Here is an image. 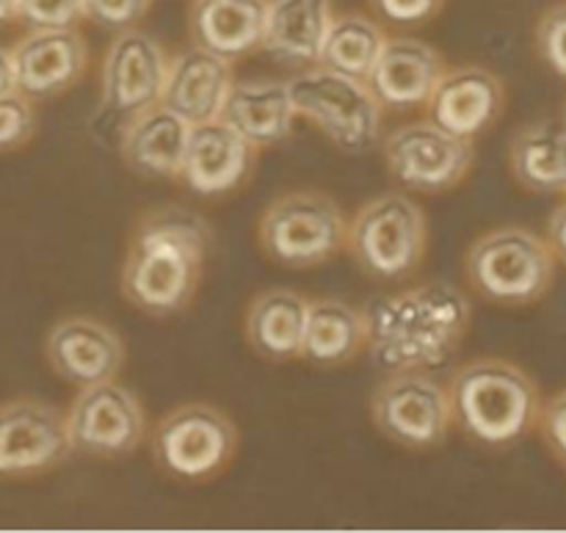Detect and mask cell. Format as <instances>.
Segmentation results:
<instances>
[{"mask_svg": "<svg viewBox=\"0 0 566 533\" xmlns=\"http://www.w3.org/2000/svg\"><path fill=\"white\" fill-rule=\"evenodd\" d=\"M213 241L208 221L180 205L142 213L122 260V296L153 318L186 313L197 299Z\"/></svg>", "mask_w": 566, "mask_h": 533, "instance_id": "1", "label": "cell"}, {"mask_svg": "<svg viewBox=\"0 0 566 533\" xmlns=\"http://www.w3.org/2000/svg\"><path fill=\"white\" fill-rule=\"evenodd\" d=\"M368 354L381 374L392 370H440L468 337L473 307L451 282H423L387 293L365 307Z\"/></svg>", "mask_w": 566, "mask_h": 533, "instance_id": "2", "label": "cell"}, {"mask_svg": "<svg viewBox=\"0 0 566 533\" xmlns=\"http://www.w3.org/2000/svg\"><path fill=\"white\" fill-rule=\"evenodd\" d=\"M446 385L453 429L475 446L503 451L536 431L542 393L520 365L497 357L473 359L459 365Z\"/></svg>", "mask_w": 566, "mask_h": 533, "instance_id": "3", "label": "cell"}, {"mask_svg": "<svg viewBox=\"0 0 566 533\" xmlns=\"http://www.w3.org/2000/svg\"><path fill=\"white\" fill-rule=\"evenodd\" d=\"M551 243L525 227L506 224L484 232L464 252L470 291L497 307H528L542 302L556 280Z\"/></svg>", "mask_w": 566, "mask_h": 533, "instance_id": "4", "label": "cell"}, {"mask_svg": "<svg viewBox=\"0 0 566 533\" xmlns=\"http://www.w3.org/2000/svg\"><path fill=\"white\" fill-rule=\"evenodd\" d=\"M429 221L423 208L401 191L368 199L346 227V252L374 282H403L423 265Z\"/></svg>", "mask_w": 566, "mask_h": 533, "instance_id": "5", "label": "cell"}, {"mask_svg": "<svg viewBox=\"0 0 566 533\" xmlns=\"http://www.w3.org/2000/svg\"><path fill=\"white\" fill-rule=\"evenodd\" d=\"M287 88L298 119L318 127L340 153L365 155L381 142L385 111L365 81L310 66L296 72Z\"/></svg>", "mask_w": 566, "mask_h": 533, "instance_id": "6", "label": "cell"}, {"mask_svg": "<svg viewBox=\"0 0 566 533\" xmlns=\"http://www.w3.org/2000/svg\"><path fill=\"white\" fill-rule=\"evenodd\" d=\"M348 219L324 191H291L263 210L258 238L263 252L285 269H315L346 249Z\"/></svg>", "mask_w": 566, "mask_h": 533, "instance_id": "7", "label": "cell"}, {"mask_svg": "<svg viewBox=\"0 0 566 533\" xmlns=\"http://www.w3.org/2000/svg\"><path fill=\"white\" fill-rule=\"evenodd\" d=\"M149 451L160 473L182 484H205L230 468L238 429L213 404H182L155 424Z\"/></svg>", "mask_w": 566, "mask_h": 533, "instance_id": "8", "label": "cell"}, {"mask_svg": "<svg viewBox=\"0 0 566 533\" xmlns=\"http://www.w3.org/2000/svg\"><path fill=\"white\" fill-rule=\"evenodd\" d=\"M374 426L407 451H429L453 429L451 396L434 370H392L370 398Z\"/></svg>", "mask_w": 566, "mask_h": 533, "instance_id": "9", "label": "cell"}, {"mask_svg": "<svg viewBox=\"0 0 566 533\" xmlns=\"http://www.w3.org/2000/svg\"><path fill=\"white\" fill-rule=\"evenodd\" d=\"M385 166L415 194H446L464 182L475 160L473 138L453 136L431 119L409 122L381 138Z\"/></svg>", "mask_w": 566, "mask_h": 533, "instance_id": "10", "label": "cell"}, {"mask_svg": "<svg viewBox=\"0 0 566 533\" xmlns=\"http://www.w3.org/2000/svg\"><path fill=\"white\" fill-rule=\"evenodd\" d=\"M72 453L94 459H125L147 440V412L133 390L116 379L77 387L66 409Z\"/></svg>", "mask_w": 566, "mask_h": 533, "instance_id": "11", "label": "cell"}, {"mask_svg": "<svg viewBox=\"0 0 566 533\" xmlns=\"http://www.w3.org/2000/svg\"><path fill=\"white\" fill-rule=\"evenodd\" d=\"M169 55L149 33L138 28L119 31L105 48L99 66V103L103 114L125 125L164 97Z\"/></svg>", "mask_w": 566, "mask_h": 533, "instance_id": "12", "label": "cell"}, {"mask_svg": "<svg viewBox=\"0 0 566 533\" xmlns=\"http://www.w3.org/2000/svg\"><path fill=\"white\" fill-rule=\"evenodd\" d=\"M66 415L39 398L0 404V479H36L70 459Z\"/></svg>", "mask_w": 566, "mask_h": 533, "instance_id": "13", "label": "cell"}, {"mask_svg": "<svg viewBox=\"0 0 566 533\" xmlns=\"http://www.w3.org/2000/svg\"><path fill=\"white\" fill-rule=\"evenodd\" d=\"M14 86L33 103L70 92L88 70V44L77 28L28 31L11 48Z\"/></svg>", "mask_w": 566, "mask_h": 533, "instance_id": "14", "label": "cell"}, {"mask_svg": "<svg viewBox=\"0 0 566 533\" xmlns=\"http://www.w3.org/2000/svg\"><path fill=\"white\" fill-rule=\"evenodd\" d=\"M254 166L258 149L227 122L213 119L191 125L177 180L193 197H227L247 186Z\"/></svg>", "mask_w": 566, "mask_h": 533, "instance_id": "15", "label": "cell"}, {"mask_svg": "<svg viewBox=\"0 0 566 533\" xmlns=\"http://www.w3.org/2000/svg\"><path fill=\"white\" fill-rule=\"evenodd\" d=\"M44 359L55 376L75 387L116 379L125 365V343L92 315H70L44 337Z\"/></svg>", "mask_w": 566, "mask_h": 533, "instance_id": "16", "label": "cell"}, {"mask_svg": "<svg viewBox=\"0 0 566 533\" xmlns=\"http://www.w3.org/2000/svg\"><path fill=\"white\" fill-rule=\"evenodd\" d=\"M446 70V55L429 42L412 36H387L385 50L365 83L385 114H409L426 111Z\"/></svg>", "mask_w": 566, "mask_h": 533, "instance_id": "17", "label": "cell"}, {"mask_svg": "<svg viewBox=\"0 0 566 533\" xmlns=\"http://www.w3.org/2000/svg\"><path fill=\"white\" fill-rule=\"evenodd\" d=\"M506 108V83L481 64L448 66L437 83L426 114L442 130L473 138L490 130Z\"/></svg>", "mask_w": 566, "mask_h": 533, "instance_id": "18", "label": "cell"}, {"mask_svg": "<svg viewBox=\"0 0 566 533\" xmlns=\"http://www.w3.org/2000/svg\"><path fill=\"white\" fill-rule=\"evenodd\" d=\"M232 83H235L232 61L191 44L169 59L160 103L182 116L188 125H202L219 119Z\"/></svg>", "mask_w": 566, "mask_h": 533, "instance_id": "19", "label": "cell"}, {"mask_svg": "<svg viewBox=\"0 0 566 533\" xmlns=\"http://www.w3.org/2000/svg\"><path fill=\"white\" fill-rule=\"evenodd\" d=\"M332 20V0H269L260 50L287 70L318 66Z\"/></svg>", "mask_w": 566, "mask_h": 533, "instance_id": "20", "label": "cell"}, {"mask_svg": "<svg viewBox=\"0 0 566 533\" xmlns=\"http://www.w3.org/2000/svg\"><path fill=\"white\" fill-rule=\"evenodd\" d=\"M188 133H191V125L182 116L166 108L164 103L153 105L149 111L122 125V164L133 175L147 177V180H169V177L177 180L182 155H186Z\"/></svg>", "mask_w": 566, "mask_h": 533, "instance_id": "21", "label": "cell"}, {"mask_svg": "<svg viewBox=\"0 0 566 533\" xmlns=\"http://www.w3.org/2000/svg\"><path fill=\"white\" fill-rule=\"evenodd\" d=\"M269 0H193L188 36L197 48L227 61H241L263 48Z\"/></svg>", "mask_w": 566, "mask_h": 533, "instance_id": "22", "label": "cell"}, {"mask_svg": "<svg viewBox=\"0 0 566 533\" xmlns=\"http://www.w3.org/2000/svg\"><path fill=\"white\" fill-rule=\"evenodd\" d=\"M219 119L263 153L293 136L298 116L287 81H235Z\"/></svg>", "mask_w": 566, "mask_h": 533, "instance_id": "23", "label": "cell"}, {"mask_svg": "<svg viewBox=\"0 0 566 533\" xmlns=\"http://www.w3.org/2000/svg\"><path fill=\"white\" fill-rule=\"evenodd\" d=\"M310 299L291 288H269L249 302L243 335L254 354L271 363L302 359Z\"/></svg>", "mask_w": 566, "mask_h": 533, "instance_id": "24", "label": "cell"}, {"mask_svg": "<svg viewBox=\"0 0 566 533\" xmlns=\"http://www.w3.org/2000/svg\"><path fill=\"white\" fill-rule=\"evenodd\" d=\"M368 346V313L343 299H310L302 359L318 368L354 363Z\"/></svg>", "mask_w": 566, "mask_h": 533, "instance_id": "25", "label": "cell"}, {"mask_svg": "<svg viewBox=\"0 0 566 533\" xmlns=\"http://www.w3.org/2000/svg\"><path fill=\"white\" fill-rule=\"evenodd\" d=\"M509 171L531 194L566 197V119H539L509 142Z\"/></svg>", "mask_w": 566, "mask_h": 533, "instance_id": "26", "label": "cell"}, {"mask_svg": "<svg viewBox=\"0 0 566 533\" xmlns=\"http://www.w3.org/2000/svg\"><path fill=\"white\" fill-rule=\"evenodd\" d=\"M387 44V31L365 14H335L321 48L318 66L368 81Z\"/></svg>", "mask_w": 566, "mask_h": 533, "instance_id": "27", "label": "cell"}, {"mask_svg": "<svg viewBox=\"0 0 566 533\" xmlns=\"http://www.w3.org/2000/svg\"><path fill=\"white\" fill-rule=\"evenodd\" d=\"M39 125L36 103L22 92L0 94V155L25 147Z\"/></svg>", "mask_w": 566, "mask_h": 533, "instance_id": "28", "label": "cell"}, {"mask_svg": "<svg viewBox=\"0 0 566 533\" xmlns=\"http://www.w3.org/2000/svg\"><path fill=\"white\" fill-rule=\"evenodd\" d=\"M536 55L553 75L566 77V0L551 6L539 17L534 31Z\"/></svg>", "mask_w": 566, "mask_h": 533, "instance_id": "29", "label": "cell"}, {"mask_svg": "<svg viewBox=\"0 0 566 533\" xmlns=\"http://www.w3.org/2000/svg\"><path fill=\"white\" fill-rule=\"evenodd\" d=\"M83 20V0H20L17 22L28 31L42 28H77Z\"/></svg>", "mask_w": 566, "mask_h": 533, "instance_id": "30", "label": "cell"}, {"mask_svg": "<svg viewBox=\"0 0 566 533\" xmlns=\"http://www.w3.org/2000/svg\"><path fill=\"white\" fill-rule=\"evenodd\" d=\"M155 0H83V20L105 31H127L149 14Z\"/></svg>", "mask_w": 566, "mask_h": 533, "instance_id": "31", "label": "cell"}, {"mask_svg": "<svg viewBox=\"0 0 566 533\" xmlns=\"http://www.w3.org/2000/svg\"><path fill=\"white\" fill-rule=\"evenodd\" d=\"M446 0H370V9L392 28H420L434 20Z\"/></svg>", "mask_w": 566, "mask_h": 533, "instance_id": "32", "label": "cell"}, {"mask_svg": "<svg viewBox=\"0 0 566 533\" xmlns=\"http://www.w3.org/2000/svg\"><path fill=\"white\" fill-rule=\"evenodd\" d=\"M536 429H539L542 442L551 451V457L566 470V390L542 401Z\"/></svg>", "mask_w": 566, "mask_h": 533, "instance_id": "33", "label": "cell"}, {"mask_svg": "<svg viewBox=\"0 0 566 533\" xmlns=\"http://www.w3.org/2000/svg\"><path fill=\"white\" fill-rule=\"evenodd\" d=\"M547 243H551L553 254H556L558 263L566 265V202L558 205L553 210L551 221H547Z\"/></svg>", "mask_w": 566, "mask_h": 533, "instance_id": "34", "label": "cell"}, {"mask_svg": "<svg viewBox=\"0 0 566 533\" xmlns=\"http://www.w3.org/2000/svg\"><path fill=\"white\" fill-rule=\"evenodd\" d=\"M14 66H11V48L0 44V94L14 92Z\"/></svg>", "mask_w": 566, "mask_h": 533, "instance_id": "35", "label": "cell"}, {"mask_svg": "<svg viewBox=\"0 0 566 533\" xmlns=\"http://www.w3.org/2000/svg\"><path fill=\"white\" fill-rule=\"evenodd\" d=\"M17 3L20 0H0V28H6L9 22H17Z\"/></svg>", "mask_w": 566, "mask_h": 533, "instance_id": "36", "label": "cell"}, {"mask_svg": "<svg viewBox=\"0 0 566 533\" xmlns=\"http://www.w3.org/2000/svg\"><path fill=\"white\" fill-rule=\"evenodd\" d=\"M564 119H566V105H564Z\"/></svg>", "mask_w": 566, "mask_h": 533, "instance_id": "37", "label": "cell"}]
</instances>
